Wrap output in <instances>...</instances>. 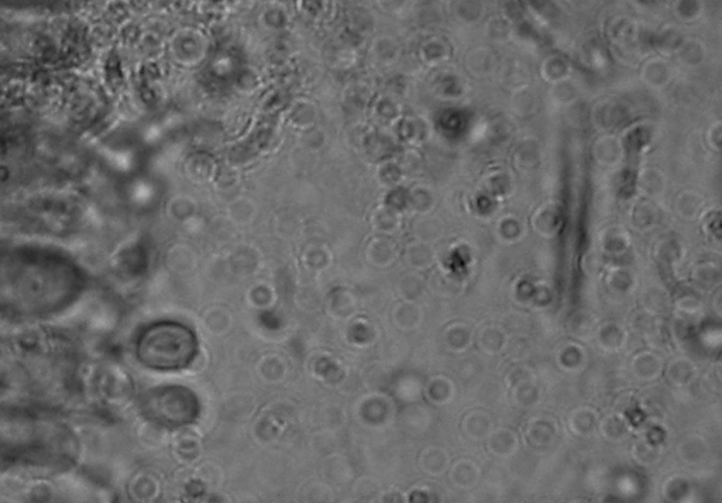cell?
Listing matches in <instances>:
<instances>
[{"instance_id":"1","label":"cell","mask_w":722,"mask_h":503,"mask_svg":"<svg viewBox=\"0 0 722 503\" xmlns=\"http://www.w3.org/2000/svg\"><path fill=\"white\" fill-rule=\"evenodd\" d=\"M197 350L195 334L175 323H164L151 329L143 345L145 363L160 369L186 367L197 356Z\"/></svg>"},{"instance_id":"2","label":"cell","mask_w":722,"mask_h":503,"mask_svg":"<svg viewBox=\"0 0 722 503\" xmlns=\"http://www.w3.org/2000/svg\"><path fill=\"white\" fill-rule=\"evenodd\" d=\"M590 118L597 130L611 133L628 122L629 109L622 100L602 99L593 106Z\"/></svg>"},{"instance_id":"3","label":"cell","mask_w":722,"mask_h":503,"mask_svg":"<svg viewBox=\"0 0 722 503\" xmlns=\"http://www.w3.org/2000/svg\"><path fill=\"white\" fill-rule=\"evenodd\" d=\"M618 137L622 145L624 158L638 160L655 141V129L648 122H638L626 126Z\"/></svg>"},{"instance_id":"4","label":"cell","mask_w":722,"mask_h":503,"mask_svg":"<svg viewBox=\"0 0 722 503\" xmlns=\"http://www.w3.org/2000/svg\"><path fill=\"white\" fill-rule=\"evenodd\" d=\"M432 89L440 99L459 100L467 92V82L459 71L442 69L435 75Z\"/></svg>"},{"instance_id":"5","label":"cell","mask_w":722,"mask_h":503,"mask_svg":"<svg viewBox=\"0 0 722 503\" xmlns=\"http://www.w3.org/2000/svg\"><path fill=\"white\" fill-rule=\"evenodd\" d=\"M673 80V68L663 57L648 58L640 68V81L653 91L665 89Z\"/></svg>"},{"instance_id":"6","label":"cell","mask_w":722,"mask_h":503,"mask_svg":"<svg viewBox=\"0 0 722 503\" xmlns=\"http://www.w3.org/2000/svg\"><path fill=\"white\" fill-rule=\"evenodd\" d=\"M563 209L559 203H546L541 206L532 219V226L536 233L545 239H553L563 227Z\"/></svg>"},{"instance_id":"7","label":"cell","mask_w":722,"mask_h":503,"mask_svg":"<svg viewBox=\"0 0 722 503\" xmlns=\"http://www.w3.org/2000/svg\"><path fill=\"white\" fill-rule=\"evenodd\" d=\"M593 158L602 167H615L624 160V151L618 136L602 134L593 144Z\"/></svg>"},{"instance_id":"8","label":"cell","mask_w":722,"mask_h":503,"mask_svg":"<svg viewBox=\"0 0 722 503\" xmlns=\"http://www.w3.org/2000/svg\"><path fill=\"white\" fill-rule=\"evenodd\" d=\"M636 189L646 198L663 195L667 185L666 175L658 168H642L636 175Z\"/></svg>"},{"instance_id":"9","label":"cell","mask_w":722,"mask_h":503,"mask_svg":"<svg viewBox=\"0 0 722 503\" xmlns=\"http://www.w3.org/2000/svg\"><path fill=\"white\" fill-rule=\"evenodd\" d=\"M512 161L514 165L522 172L536 170L542 161V149L539 144L534 140H522L515 147Z\"/></svg>"},{"instance_id":"10","label":"cell","mask_w":722,"mask_h":503,"mask_svg":"<svg viewBox=\"0 0 722 503\" xmlns=\"http://www.w3.org/2000/svg\"><path fill=\"white\" fill-rule=\"evenodd\" d=\"M466 66L476 78H487L497 71V57L488 48H477L467 55Z\"/></svg>"},{"instance_id":"11","label":"cell","mask_w":722,"mask_h":503,"mask_svg":"<svg viewBox=\"0 0 722 503\" xmlns=\"http://www.w3.org/2000/svg\"><path fill=\"white\" fill-rule=\"evenodd\" d=\"M674 57L681 66L687 69H697L707 60V48L698 40H683Z\"/></svg>"},{"instance_id":"12","label":"cell","mask_w":722,"mask_h":503,"mask_svg":"<svg viewBox=\"0 0 722 503\" xmlns=\"http://www.w3.org/2000/svg\"><path fill=\"white\" fill-rule=\"evenodd\" d=\"M541 76L548 84H556L572 76L573 68L570 61L561 55H549L541 65Z\"/></svg>"},{"instance_id":"13","label":"cell","mask_w":722,"mask_h":503,"mask_svg":"<svg viewBox=\"0 0 722 503\" xmlns=\"http://www.w3.org/2000/svg\"><path fill=\"white\" fill-rule=\"evenodd\" d=\"M526 436L532 447H535L536 450H543L554 440L556 424L549 419L534 420L529 424Z\"/></svg>"},{"instance_id":"14","label":"cell","mask_w":722,"mask_h":503,"mask_svg":"<svg viewBox=\"0 0 722 503\" xmlns=\"http://www.w3.org/2000/svg\"><path fill=\"white\" fill-rule=\"evenodd\" d=\"M659 220V210L658 208L648 199L639 201L633 205L631 212V221L632 226L640 231L651 230L656 226Z\"/></svg>"},{"instance_id":"15","label":"cell","mask_w":722,"mask_h":503,"mask_svg":"<svg viewBox=\"0 0 722 503\" xmlns=\"http://www.w3.org/2000/svg\"><path fill=\"white\" fill-rule=\"evenodd\" d=\"M482 190L492 198H504L512 190V176L504 170L491 171L482 181Z\"/></svg>"},{"instance_id":"16","label":"cell","mask_w":722,"mask_h":503,"mask_svg":"<svg viewBox=\"0 0 722 503\" xmlns=\"http://www.w3.org/2000/svg\"><path fill=\"white\" fill-rule=\"evenodd\" d=\"M550 99L553 100V103L559 104V106H570L576 103L579 99H580V86L577 82H575L572 78H567V80H563L560 82H556V84H552L550 85Z\"/></svg>"},{"instance_id":"17","label":"cell","mask_w":722,"mask_h":503,"mask_svg":"<svg viewBox=\"0 0 722 503\" xmlns=\"http://www.w3.org/2000/svg\"><path fill=\"white\" fill-rule=\"evenodd\" d=\"M703 198L694 190L681 192L676 198V212L680 217L686 220H694L701 214Z\"/></svg>"},{"instance_id":"18","label":"cell","mask_w":722,"mask_h":503,"mask_svg":"<svg viewBox=\"0 0 722 503\" xmlns=\"http://www.w3.org/2000/svg\"><path fill=\"white\" fill-rule=\"evenodd\" d=\"M601 248L604 253L611 255H620L629 247V237L622 228L610 227L601 235Z\"/></svg>"},{"instance_id":"19","label":"cell","mask_w":722,"mask_h":503,"mask_svg":"<svg viewBox=\"0 0 722 503\" xmlns=\"http://www.w3.org/2000/svg\"><path fill=\"white\" fill-rule=\"evenodd\" d=\"M488 450L497 455H509L518 447L516 436L508 429H498L488 436Z\"/></svg>"},{"instance_id":"20","label":"cell","mask_w":722,"mask_h":503,"mask_svg":"<svg viewBox=\"0 0 722 503\" xmlns=\"http://www.w3.org/2000/svg\"><path fill=\"white\" fill-rule=\"evenodd\" d=\"M463 428L471 439L481 440L492 432V421L487 413L473 412L466 416Z\"/></svg>"},{"instance_id":"21","label":"cell","mask_w":722,"mask_h":503,"mask_svg":"<svg viewBox=\"0 0 722 503\" xmlns=\"http://www.w3.org/2000/svg\"><path fill=\"white\" fill-rule=\"evenodd\" d=\"M632 369L633 374L640 379H653L660 372L662 364L656 356L651 353H642L633 358Z\"/></svg>"},{"instance_id":"22","label":"cell","mask_w":722,"mask_h":503,"mask_svg":"<svg viewBox=\"0 0 722 503\" xmlns=\"http://www.w3.org/2000/svg\"><path fill=\"white\" fill-rule=\"evenodd\" d=\"M525 233L523 223L515 216H505L498 221L497 235L505 243H516Z\"/></svg>"},{"instance_id":"23","label":"cell","mask_w":722,"mask_h":503,"mask_svg":"<svg viewBox=\"0 0 722 503\" xmlns=\"http://www.w3.org/2000/svg\"><path fill=\"white\" fill-rule=\"evenodd\" d=\"M696 369L687 360H676L669 364L666 369V376L670 383L676 386L687 385L694 378Z\"/></svg>"},{"instance_id":"24","label":"cell","mask_w":722,"mask_h":503,"mask_svg":"<svg viewBox=\"0 0 722 503\" xmlns=\"http://www.w3.org/2000/svg\"><path fill=\"white\" fill-rule=\"evenodd\" d=\"M501 81L514 92L521 88L529 86V72L521 64L508 65L501 69Z\"/></svg>"},{"instance_id":"25","label":"cell","mask_w":722,"mask_h":503,"mask_svg":"<svg viewBox=\"0 0 722 503\" xmlns=\"http://www.w3.org/2000/svg\"><path fill=\"white\" fill-rule=\"evenodd\" d=\"M480 345L482 351L496 354L507 345L505 333L498 327H487L480 334Z\"/></svg>"},{"instance_id":"26","label":"cell","mask_w":722,"mask_h":503,"mask_svg":"<svg viewBox=\"0 0 722 503\" xmlns=\"http://www.w3.org/2000/svg\"><path fill=\"white\" fill-rule=\"evenodd\" d=\"M678 454L684 461L694 464L707 454V444L701 437H687L680 443Z\"/></svg>"},{"instance_id":"27","label":"cell","mask_w":722,"mask_h":503,"mask_svg":"<svg viewBox=\"0 0 722 503\" xmlns=\"http://www.w3.org/2000/svg\"><path fill=\"white\" fill-rule=\"evenodd\" d=\"M683 246L674 239H665L659 241L655 247L656 259L665 265L678 262L683 257Z\"/></svg>"},{"instance_id":"28","label":"cell","mask_w":722,"mask_h":503,"mask_svg":"<svg viewBox=\"0 0 722 503\" xmlns=\"http://www.w3.org/2000/svg\"><path fill=\"white\" fill-rule=\"evenodd\" d=\"M478 478V470L470 461H459L453 467L451 479L460 488H469L476 484Z\"/></svg>"},{"instance_id":"29","label":"cell","mask_w":722,"mask_h":503,"mask_svg":"<svg viewBox=\"0 0 722 503\" xmlns=\"http://www.w3.org/2000/svg\"><path fill=\"white\" fill-rule=\"evenodd\" d=\"M683 43V38L677 30H663L655 40V47L662 57L674 55Z\"/></svg>"},{"instance_id":"30","label":"cell","mask_w":722,"mask_h":503,"mask_svg":"<svg viewBox=\"0 0 722 503\" xmlns=\"http://www.w3.org/2000/svg\"><path fill=\"white\" fill-rule=\"evenodd\" d=\"M512 106L518 114H532L538 109V96L529 86L514 91Z\"/></svg>"},{"instance_id":"31","label":"cell","mask_w":722,"mask_h":503,"mask_svg":"<svg viewBox=\"0 0 722 503\" xmlns=\"http://www.w3.org/2000/svg\"><path fill=\"white\" fill-rule=\"evenodd\" d=\"M693 280L701 288H712L719 281V268L712 262H703L696 266Z\"/></svg>"},{"instance_id":"32","label":"cell","mask_w":722,"mask_h":503,"mask_svg":"<svg viewBox=\"0 0 722 503\" xmlns=\"http://www.w3.org/2000/svg\"><path fill=\"white\" fill-rule=\"evenodd\" d=\"M597 426V416L587 409L576 412L570 417V428L577 435H588Z\"/></svg>"},{"instance_id":"33","label":"cell","mask_w":722,"mask_h":503,"mask_svg":"<svg viewBox=\"0 0 722 503\" xmlns=\"http://www.w3.org/2000/svg\"><path fill=\"white\" fill-rule=\"evenodd\" d=\"M422 55H424L422 58H424V61L426 64L436 66V65H440V64H443V62H446L449 60L450 48H449V46L444 42L433 40V42H431L425 47Z\"/></svg>"},{"instance_id":"34","label":"cell","mask_w":722,"mask_h":503,"mask_svg":"<svg viewBox=\"0 0 722 503\" xmlns=\"http://www.w3.org/2000/svg\"><path fill=\"white\" fill-rule=\"evenodd\" d=\"M624 338H625L624 331L613 324L602 327L598 334L599 344L608 351H615L617 348H620L622 345Z\"/></svg>"},{"instance_id":"35","label":"cell","mask_w":722,"mask_h":503,"mask_svg":"<svg viewBox=\"0 0 722 503\" xmlns=\"http://www.w3.org/2000/svg\"><path fill=\"white\" fill-rule=\"evenodd\" d=\"M538 390L530 382L521 381L516 383V388L514 392V399L516 405H519L521 408H529L538 401Z\"/></svg>"},{"instance_id":"36","label":"cell","mask_w":722,"mask_h":503,"mask_svg":"<svg viewBox=\"0 0 722 503\" xmlns=\"http://www.w3.org/2000/svg\"><path fill=\"white\" fill-rule=\"evenodd\" d=\"M601 430L606 439L615 441L626 435L628 426L620 416H608L601 424Z\"/></svg>"},{"instance_id":"37","label":"cell","mask_w":722,"mask_h":503,"mask_svg":"<svg viewBox=\"0 0 722 503\" xmlns=\"http://www.w3.org/2000/svg\"><path fill=\"white\" fill-rule=\"evenodd\" d=\"M447 342L455 351L466 350L471 342V331L466 326H453L447 333Z\"/></svg>"},{"instance_id":"38","label":"cell","mask_w":722,"mask_h":503,"mask_svg":"<svg viewBox=\"0 0 722 503\" xmlns=\"http://www.w3.org/2000/svg\"><path fill=\"white\" fill-rule=\"evenodd\" d=\"M633 458L642 464V466H651V464L656 462L658 458H659V452L655 447V444L649 443L648 440L646 441H638L635 446H633Z\"/></svg>"},{"instance_id":"39","label":"cell","mask_w":722,"mask_h":503,"mask_svg":"<svg viewBox=\"0 0 722 503\" xmlns=\"http://www.w3.org/2000/svg\"><path fill=\"white\" fill-rule=\"evenodd\" d=\"M405 129V140H408L409 143L422 141L429 134L428 123L421 119H406Z\"/></svg>"},{"instance_id":"40","label":"cell","mask_w":722,"mask_h":503,"mask_svg":"<svg viewBox=\"0 0 722 503\" xmlns=\"http://www.w3.org/2000/svg\"><path fill=\"white\" fill-rule=\"evenodd\" d=\"M610 285L618 292H626L633 285V277L628 269H615L608 278Z\"/></svg>"},{"instance_id":"41","label":"cell","mask_w":722,"mask_h":503,"mask_svg":"<svg viewBox=\"0 0 722 503\" xmlns=\"http://www.w3.org/2000/svg\"><path fill=\"white\" fill-rule=\"evenodd\" d=\"M644 306L653 313H662L667 309V299L665 292L659 289H651L644 296Z\"/></svg>"},{"instance_id":"42","label":"cell","mask_w":722,"mask_h":503,"mask_svg":"<svg viewBox=\"0 0 722 503\" xmlns=\"http://www.w3.org/2000/svg\"><path fill=\"white\" fill-rule=\"evenodd\" d=\"M705 140H707L708 147L712 151H715V152L721 151V145H722V123L721 122H715L710 126V129L707 130Z\"/></svg>"},{"instance_id":"43","label":"cell","mask_w":722,"mask_h":503,"mask_svg":"<svg viewBox=\"0 0 722 503\" xmlns=\"http://www.w3.org/2000/svg\"><path fill=\"white\" fill-rule=\"evenodd\" d=\"M676 10L683 19H694L700 12L698 0H678Z\"/></svg>"},{"instance_id":"44","label":"cell","mask_w":722,"mask_h":503,"mask_svg":"<svg viewBox=\"0 0 722 503\" xmlns=\"http://www.w3.org/2000/svg\"><path fill=\"white\" fill-rule=\"evenodd\" d=\"M721 219H719V212L715 210V212H711L705 216V220H704V230L708 233V236L719 240V236H721Z\"/></svg>"},{"instance_id":"45","label":"cell","mask_w":722,"mask_h":503,"mask_svg":"<svg viewBox=\"0 0 722 503\" xmlns=\"http://www.w3.org/2000/svg\"><path fill=\"white\" fill-rule=\"evenodd\" d=\"M687 293H689V295H684L681 299H678L677 306L681 309V311H684V312H694V311H697V309L700 307L701 302H700V299H698V298H697L692 291H689Z\"/></svg>"},{"instance_id":"46","label":"cell","mask_w":722,"mask_h":503,"mask_svg":"<svg viewBox=\"0 0 722 503\" xmlns=\"http://www.w3.org/2000/svg\"><path fill=\"white\" fill-rule=\"evenodd\" d=\"M561 360H563L564 365H568V364L577 365V364H580L581 363V354L579 351V348H575V347L573 348H567V350L563 353V358Z\"/></svg>"}]
</instances>
